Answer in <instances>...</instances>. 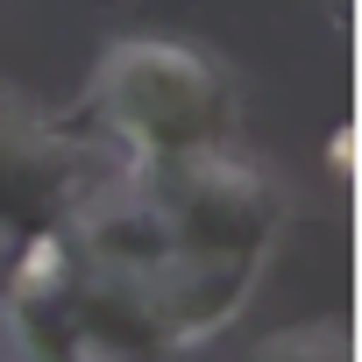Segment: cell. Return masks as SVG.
Wrapping results in <instances>:
<instances>
[{
	"instance_id": "7a4b0ae2",
	"label": "cell",
	"mask_w": 362,
	"mask_h": 362,
	"mask_svg": "<svg viewBox=\"0 0 362 362\" xmlns=\"http://www.w3.org/2000/svg\"><path fill=\"white\" fill-rule=\"evenodd\" d=\"M78 249H86V263H93L100 277H114V284H156V277L177 263V235H170V221H163V199H156V192H135V185L86 199V214H78Z\"/></svg>"
},
{
	"instance_id": "3957f363",
	"label": "cell",
	"mask_w": 362,
	"mask_h": 362,
	"mask_svg": "<svg viewBox=\"0 0 362 362\" xmlns=\"http://www.w3.org/2000/svg\"><path fill=\"white\" fill-rule=\"evenodd\" d=\"M327 156H334V177H348V163H355V135H348V128H341V135H334V149H327Z\"/></svg>"
},
{
	"instance_id": "6da1fadb",
	"label": "cell",
	"mask_w": 362,
	"mask_h": 362,
	"mask_svg": "<svg viewBox=\"0 0 362 362\" xmlns=\"http://www.w3.org/2000/svg\"><path fill=\"white\" fill-rule=\"evenodd\" d=\"M93 107L135 163H185V156L228 149L242 93L214 57L185 43H121L100 64Z\"/></svg>"
}]
</instances>
